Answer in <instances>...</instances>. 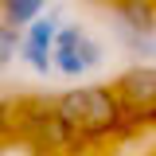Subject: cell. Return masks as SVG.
Returning <instances> with one entry per match:
<instances>
[{
    "label": "cell",
    "mask_w": 156,
    "mask_h": 156,
    "mask_svg": "<svg viewBox=\"0 0 156 156\" xmlns=\"http://www.w3.org/2000/svg\"><path fill=\"white\" fill-rule=\"evenodd\" d=\"M51 113H55L58 129L66 136V144L78 140H101L113 136L129 125V109L121 105L113 86H74L66 94L51 98Z\"/></svg>",
    "instance_id": "obj_1"
},
{
    "label": "cell",
    "mask_w": 156,
    "mask_h": 156,
    "mask_svg": "<svg viewBox=\"0 0 156 156\" xmlns=\"http://www.w3.org/2000/svg\"><path fill=\"white\" fill-rule=\"evenodd\" d=\"M101 58H105V51H101V43L94 35H86V27L58 23L55 43H51V70H58L66 78H82L90 70H98Z\"/></svg>",
    "instance_id": "obj_2"
},
{
    "label": "cell",
    "mask_w": 156,
    "mask_h": 156,
    "mask_svg": "<svg viewBox=\"0 0 156 156\" xmlns=\"http://www.w3.org/2000/svg\"><path fill=\"white\" fill-rule=\"evenodd\" d=\"M113 35L133 55H152L156 47V12L152 0H113Z\"/></svg>",
    "instance_id": "obj_3"
},
{
    "label": "cell",
    "mask_w": 156,
    "mask_h": 156,
    "mask_svg": "<svg viewBox=\"0 0 156 156\" xmlns=\"http://www.w3.org/2000/svg\"><path fill=\"white\" fill-rule=\"evenodd\" d=\"M62 20L58 16H35L31 23H23V35H20L16 58L23 66H31L35 74H51V43H55V31Z\"/></svg>",
    "instance_id": "obj_4"
},
{
    "label": "cell",
    "mask_w": 156,
    "mask_h": 156,
    "mask_svg": "<svg viewBox=\"0 0 156 156\" xmlns=\"http://www.w3.org/2000/svg\"><path fill=\"white\" fill-rule=\"evenodd\" d=\"M113 94L121 98V105L129 109V113H152V101H156V70L152 62H144V66H133V70H125V74L113 82Z\"/></svg>",
    "instance_id": "obj_5"
},
{
    "label": "cell",
    "mask_w": 156,
    "mask_h": 156,
    "mask_svg": "<svg viewBox=\"0 0 156 156\" xmlns=\"http://www.w3.org/2000/svg\"><path fill=\"white\" fill-rule=\"evenodd\" d=\"M47 4H51V0H0V20L12 23V27H23V23H31Z\"/></svg>",
    "instance_id": "obj_6"
},
{
    "label": "cell",
    "mask_w": 156,
    "mask_h": 156,
    "mask_svg": "<svg viewBox=\"0 0 156 156\" xmlns=\"http://www.w3.org/2000/svg\"><path fill=\"white\" fill-rule=\"evenodd\" d=\"M16 47H20V27H12V23L0 20V70L16 58Z\"/></svg>",
    "instance_id": "obj_7"
},
{
    "label": "cell",
    "mask_w": 156,
    "mask_h": 156,
    "mask_svg": "<svg viewBox=\"0 0 156 156\" xmlns=\"http://www.w3.org/2000/svg\"><path fill=\"white\" fill-rule=\"evenodd\" d=\"M12 125H16V105H12L8 98H0V136L8 133Z\"/></svg>",
    "instance_id": "obj_8"
},
{
    "label": "cell",
    "mask_w": 156,
    "mask_h": 156,
    "mask_svg": "<svg viewBox=\"0 0 156 156\" xmlns=\"http://www.w3.org/2000/svg\"><path fill=\"white\" fill-rule=\"evenodd\" d=\"M109 4H113V0H109Z\"/></svg>",
    "instance_id": "obj_9"
}]
</instances>
